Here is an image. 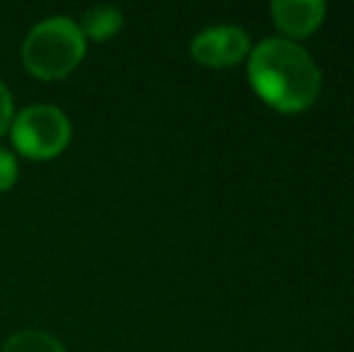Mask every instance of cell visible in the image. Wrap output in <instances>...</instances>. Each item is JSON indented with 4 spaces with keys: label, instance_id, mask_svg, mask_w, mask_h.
I'll use <instances>...</instances> for the list:
<instances>
[{
    "label": "cell",
    "instance_id": "cell-1",
    "mask_svg": "<svg viewBox=\"0 0 354 352\" xmlns=\"http://www.w3.org/2000/svg\"><path fill=\"white\" fill-rule=\"evenodd\" d=\"M248 80L258 97L284 113L306 111L321 94V71L306 48L289 39H266L248 58Z\"/></svg>",
    "mask_w": 354,
    "mask_h": 352
},
{
    "label": "cell",
    "instance_id": "cell-5",
    "mask_svg": "<svg viewBox=\"0 0 354 352\" xmlns=\"http://www.w3.org/2000/svg\"><path fill=\"white\" fill-rule=\"evenodd\" d=\"M277 29L292 39L311 37L326 19V3L321 0H277L270 8Z\"/></svg>",
    "mask_w": 354,
    "mask_h": 352
},
{
    "label": "cell",
    "instance_id": "cell-8",
    "mask_svg": "<svg viewBox=\"0 0 354 352\" xmlns=\"http://www.w3.org/2000/svg\"><path fill=\"white\" fill-rule=\"evenodd\" d=\"M17 178V160L10 150L0 147V191H8Z\"/></svg>",
    "mask_w": 354,
    "mask_h": 352
},
{
    "label": "cell",
    "instance_id": "cell-4",
    "mask_svg": "<svg viewBox=\"0 0 354 352\" xmlns=\"http://www.w3.org/2000/svg\"><path fill=\"white\" fill-rule=\"evenodd\" d=\"M251 39L239 27H210L196 34L191 41V56L207 68H232L248 58Z\"/></svg>",
    "mask_w": 354,
    "mask_h": 352
},
{
    "label": "cell",
    "instance_id": "cell-3",
    "mask_svg": "<svg viewBox=\"0 0 354 352\" xmlns=\"http://www.w3.org/2000/svg\"><path fill=\"white\" fill-rule=\"evenodd\" d=\"M71 140V121L53 104H32L12 116V142L32 160H51Z\"/></svg>",
    "mask_w": 354,
    "mask_h": 352
},
{
    "label": "cell",
    "instance_id": "cell-2",
    "mask_svg": "<svg viewBox=\"0 0 354 352\" xmlns=\"http://www.w3.org/2000/svg\"><path fill=\"white\" fill-rule=\"evenodd\" d=\"M84 39L80 24L68 15H53L32 27L22 44V61L29 73L44 80L66 77L82 61Z\"/></svg>",
    "mask_w": 354,
    "mask_h": 352
},
{
    "label": "cell",
    "instance_id": "cell-9",
    "mask_svg": "<svg viewBox=\"0 0 354 352\" xmlns=\"http://www.w3.org/2000/svg\"><path fill=\"white\" fill-rule=\"evenodd\" d=\"M10 121H12V94H10V89L0 80V136L10 126Z\"/></svg>",
    "mask_w": 354,
    "mask_h": 352
},
{
    "label": "cell",
    "instance_id": "cell-7",
    "mask_svg": "<svg viewBox=\"0 0 354 352\" xmlns=\"http://www.w3.org/2000/svg\"><path fill=\"white\" fill-rule=\"evenodd\" d=\"M0 352H66V350H63V345L53 335L44 333V331L29 328L10 335L3 343Z\"/></svg>",
    "mask_w": 354,
    "mask_h": 352
},
{
    "label": "cell",
    "instance_id": "cell-6",
    "mask_svg": "<svg viewBox=\"0 0 354 352\" xmlns=\"http://www.w3.org/2000/svg\"><path fill=\"white\" fill-rule=\"evenodd\" d=\"M80 29H82L84 37L97 39V41H104V39L113 37V34L121 29L123 24V15L118 8L109 3H97L92 8L84 10L82 19H80Z\"/></svg>",
    "mask_w": 354,
    "mask_h": 352
}]
</instances>
